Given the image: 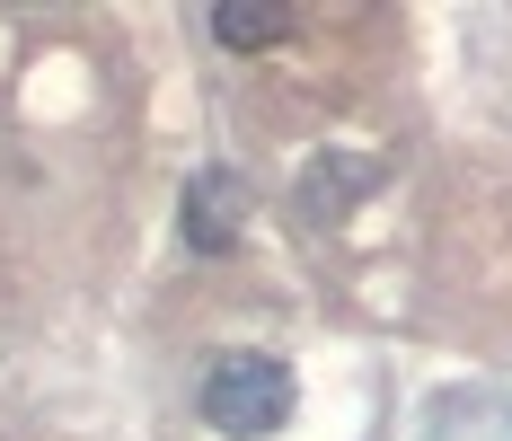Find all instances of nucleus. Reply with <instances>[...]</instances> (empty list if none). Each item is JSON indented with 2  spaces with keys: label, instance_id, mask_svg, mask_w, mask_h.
Here are the masks:
<instances>
[{
  "label": "nucleus",
  "instance_id": "f257e3e1",
  "mask_svg": "<svg viewBox=\"0 0 512 441\" xmlns=\"http://www.w3.org/2000/svg\"><path fill=\"white\" fill-rule=\"evenodd\" d=\"M292 406H301V389H292V371H283L274 353H230V362H212V371H204V424L221 441L283 433Z\"/></svg>",
  "mask_w": 512,
  "mask_h": 441
},
{
  "label": "nucleus",
  "instance_id": "f03ea898",
  "mask_svg": "<svg viewBox=\"0 0 512 441\" xmlns=\"http://www.w3.org/2000/svg\"><path fill=\"white\" fill-rule=\"evenodd\" d=\"M239 221H248V186H239L230 168H204V177L186 186V203H177V230H186L195 256H221V247L239 239Z\"/></svg>",
  "mask_w": 512,
  "mask_h": 441
},
{
  "label": "nucleus",
  "instance_id": "7ed1b4c3",
  "mask_svg": "<svg viewBox=\"0 0 512 441\" xmlns=\"http://www.w3.org/2000/svg\"><path fill=\"white\" fill-rule=\"evenodd\" d=\"M212 36L256 53V45H274V36H292V9H283V0H221V9H212Z\"/></svg>",
  "mask_w": 512,
  "mask_h": 441
},
{
  "label": "nucleus",
  "instance_id": "20e7f679",
  "mask_svg": "<svg viewBox=\"0 0 512 441\" xmlns=\"http://www.w3.org/2000/svg\"><path fill=\"white\" fill-rule=\"evenodd\" d=\"M371 177H380V168H345V159H318V168L301 177V212H309V221H336V212L354 203V186H371Z\"/></svg>",
  "mask_w": 512,
  "mask_h": 441
}]
</instances>
